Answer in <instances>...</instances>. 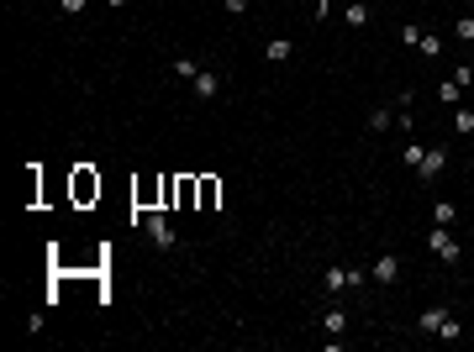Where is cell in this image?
Instances as JSON below:
<instances>
[{"label":"cell","instance_id":"cell-13","mask_svg":"<svg viewBox=\"0 0 474 352\" xmlns=\"http://www.w3.org/2000/svg\"><path fill=\"white\" fill-rule=\"evenodd\" d=\"M453 131H459V137H474V111L469 106H453Z\"/></svg>","mask_w":474,"mask_h":352},{"label":"cell","instance_id":"cell-17","mask_svg":"<svg viewBox=\"0 0 474 352\" xmlns=\"http://www.w3.org/2000/svg\"><path fill=\"white\" fill-rule=\"evenodd\" d=\"M195 74H201L195 58H174V79H195Z\"/></svg>","mask_w":474,"mask_h":352},{"label":"cell","instance_id":"cell-20","mask_svg":"<svg viewBox=\"0 0 474 352\" xmlns=\"http://www.w3.org/2000/svg\"><path fill=\"white\" fill-rule=\"evenodd\" d=\"M448 79H453V84H474V63H459V69H453Z\"/></svg>","mask_w":474,"mask_h":352},{"label":"cell","instance_id":"cell-24","mask_svg":"<svg viewBox=\"0 0 474 352\" xmlns=\"http://www.w3.org/2000/svg\"><path fill=\"white\" fill-rule=\"evenodd\" d=\"M316 16H327V0H316Z\"/></svg>","mask_w":474,"mask_h":352},{"label":"cell","instance_id":"cell-15","mask_svg":"<svg viewBox=\"0 0 474 352\" xmlns=\"http://www.w3.org/2000/svg\"><path fill=\"white\" fill-rule=\"evenodd\" d=\"M422 153H427V142H416V137H411V142L401 147V163H406V168H416V163H422Z\"/></svg>","mask_w":474,"mask_h":352},{"label":"cell","instance_id":"cell-23","mask_svg":"<svg viewBox=\"0 0 474 352\" xmlns=\"http://www.w3.org/2000/svg\"><path fill=\"white\" fill-rule=\"evenodd\" d=\"M106 6H111V11H127V6H132V0H106Z\"/></svg>","mask_w":474,"mask_h":352},{"label":"cell","instance_id":"cell-8","mask_svg":"<svg viewBox=\"0 0 474 352\" xmlns=\"http://www.w3.org/2000/svg\"><path fill=\"white\" fill-rule=\"evenodd\" d=\"M321 331H327V337H343V331H348V310H343V305H332L327 316H321Z\"/></svg>","mask_w":474,"mask_h":352},{"label":"cell","instance_id":"cell-22","mask_svg":"<svg viewBox=\"0 0 474 352\" xmlns=\"http://www.w3.org/2000/svg\"><path fill=\"white\" fill-rule=\"evenodd\" d=\"M222 6H227V16H243V11H248V0H222Z\"/></svg>","mask_w":474,"mask_h":352},{"label":"cell","instance_id":"cell-9","mask_svg":"<svg viewBox=\"0 0 474 352\" xmlns=\"http://www.w3.org/2000/svg\"><path fill=\"white\" fill-rule=\"evenodd\" d=\"M369 22H374V11H369L364 0H348V26H353V32H364Z\"/></svg>","mask_w":474,"mask_h":352},{"label":"cell","instance_id":"cell-12","mask_svg":"<svg viewBox=\"0 0 474 352\" xmlns=\"http://www.w3.org/2000/svg\"><path fill=\"white\" fill-rule=\"evenodd\" d=\"M459 221V205H453V200H438V205H432V226H453Z\"/></svg>","mask_w":474,"mask_h":352},{"label":"cell","instance_id":"cell-11","mask_svg":"<svg viewBox=\"0 0 474 352\" xmlns=\"http://www.w3.org/2000/svg\"><path fill=\"white\" fill-rule=\"evenodd\" d=\"M321 284H327V294H343V289H353V284H348V269H337V263H332V269L321 273Z\"/></svg>","mask_w":474,"mask_h":352},{"label":"cell","instance_id":"cell-14","mask_svg":"<svg viewBox=\"0 0 474 352\" xmlns=\"http://www.w3.org/2000/svg\"><path fill=\"white\" fill-rule=\"evenodd\" d=\"M438 100H443V106H459V100H464V84L443 79V84H438Z\"/></svg>","mask_w":474,"mask_h":352},{"label":"cell","instance_id":"cell-10","mask_svg":"<svg viewBox=\"0 0 474 352\" xmlns=\"http://www.w3.org/2000/svg\"><path fill=\"white\" fill-rule=\"evenodd\" d=\"M416 53H422L427 63H438V58H443V37H438V32H422V42H416Z\"/></svg>","mask_w":474,"mask_h":352},{"label":"cell","instance_id":"cell-6","mask_svg":"<svg viewBox=\"0 0 474 352\" xmlns=\"http://www.w3.org/2000/svg\"><path fill=\"white\" fill-rule=\"evenodd\" d=\"M448 316H453V310H448V305H427V310H422V316H416V326H422V331H427V337H438V331H443V321H448Z\"/></svg>","mask_w":474,"mask_h":352},{"label":"cell","instance_id":"cell-2","mask_svg":"<svg viewBox=\"0 0 474 352\" xmlns=\"http://www.w3.org/2000/svg\"><path fill=\"white\" fill-rule=\"evenodd\" d=\"M443 168H448V147H443V142H432V147L422 153V163H416V179H422V184H432Z\"/></svg>","mask_w":474,"mask_h":352},{"label":"cell","instance_id":"cell-3","mask_svg":"<svg viewBox=\"0 0 474 352\" xmlns=\"http://www.w3.org/2000/svg\"><path fill=\"white\" fill-rule=\"evenodd\" d=\"M142 226H148V237H153L164 253L174 247V226H169V211H148V216H142Z\"/></svg>","mask_w":474,"mask_h":352},{"label":"cell","instance_id":"cell-19","mask_svg":"<svg viewBox=\"0 0 474 352\" xmlns=\"http://www.w3.org/2000/svg\"><path fill=\"white\" fill-rule=\"evenodd\" d=\"M395 37H401L406 47H416V42H422V26H416V22H406V26H401V32H395Z\"/></svg>","mask_w":474,"mask_h":352},{"label":"cell","instance_id":"cell-1","mask_svg":"<svg viewBox=\"0 0 474 352\" xmlns=\"http://www.w3.org/2000/svg\"><path fill=\"white\" fill-rule=\"evenodd\" d=\"M427 253H438L443 263H459V258H464V247H459V237H453L448 226H432V232H427Z\"/></svg>","mask_w":474,"mask_h":352},{"label":"cell","instance_id":"cell-7","mask_svg":"<svg viewBox=\"0 0 474 352\" xmlns=\"http://www.w3.org/2000/svg\"><path fill=\"white\" fill-rule=\"evenodd\" d=\"M190 90L201 95V100H216V95H222V79H216L211 69H201V74H195V79H190Z\"/></svg>","mask_w":474,"mask_h":352},{"label":"cell","instance_id":"cell-4","mask_svg":"<svg viewBox=\"0 0 474 352\" xmlns=\"http://www.w3.org/2000/svg\"><path fill=\"white\" fill-rule=\"evenodd\" d=\"M369 279H374V284H395V279H401V258H395V253H385V258H374V269H369Z\"/></svg>","mask_w":474,"mask_h":352},{"label":"cell","instance_id":"cell-21","mask_svg":"<svg viewBox=\"0 0 474 352\" xmlns=\"http://www.w3.org/2000/svg\"><path fill=\"white\" fill-rule=\"evenodd\" d=\"M84 6H90V0H59V11H63V16H79Z\"/></svg>","mask_w":474,"mask_h":352},{"label":"cell","instance_id":"cell-5","mask_svg":"<svg viewBox=\"0 0 474 352\" xmlns=\"http://www.w3.org/2000/svg\"><path fill=\"white\" fill-rule=\"evenodd\" d=\"M296 58V42H290V37H269V42H263V63H290Z\"/></svg>","mask_w":474,"mask_h":352},{"label":"cell","instance_id":"cell-18","mask_svg":"<svg viewBox=\"0 0 474 352\" xmlns=\"http://www.w3.org/2000/svg\"><path fill=\"white\" fill-rule=\"evenodd\" d=\"M453 37H459V42H474V16H459V22H453Z\"/></svg>","mask_w":474,"mask_h":352},{"label":"cell","instance_id":"cell-16","mask_svg":"<svg viewBox=\"0 0 474 352\" xmlns=\"http://www.w3.org/2000/svg\"><path fill=\"white\" fill-rule=\"evenodd\" d=\"M369 131H390V106H374V111H369Z\"/></svg>","mask_w":474,"mask_h":352}]
</instances>
